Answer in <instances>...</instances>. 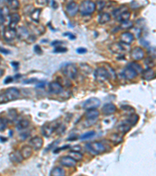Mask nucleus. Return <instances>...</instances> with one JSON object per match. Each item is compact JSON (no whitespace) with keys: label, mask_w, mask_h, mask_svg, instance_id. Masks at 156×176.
Listing matches in <instances>:
<instances>
[{"label":"nucleus","mask_w":156,"mask_h":176,"mask_svg":"<svg viewBox=\"0 0 156 176\" xmlns=\"http://www.w3.org/2000/svg\"><path fill=\"white\" fill-rule=\"evenodd\" d=\"M155 71L152 68H147L142 71V78L145 81H151L155 78Z\"/></svg>","instance_id":"19"},{"label":"nucleus","mask_w":156,"mask_h":176,"mask_svg":"<svg viewBox=\"0 0 156 176\" xmlns=\"http://www.w3.org/2000/svg\"><path fill=\"white\" fill-rule=\"evenodd\" d=\"M62 43H63V42H60V41H55V42H53L52 43V45L54 46H57V47H58V46H60V44H62Z\"/></svg>","instance_id":"56"},{"label":"nucleus","mask_w":156,"mask_h":176,"mask_svg":"<svg viewBox=\"0 0 156 176\" xmlns=\"http://www.w3.org/2000/svg\"><path fill=\"white\" fill-rule=\"evenodd\" d=\"M110 20H111V16L109 13L106 12H102L98 16V23L101 24L108 23L109 21H110Z\"/></svg>","instance_id":"23"},{"label":"nucleus","mask_w":156,"mask_h":176,"mask_svg":"<svg viewBox=\"0 0 156 176\" xmlns=\"http://www.w3.org/2000/svg\"><path fill=\"white\" fill-rule=\"evenodd\" d=\"M34 50L36 53H38V54H41V53H42V49L41 48L40 46H38V45H36L34 46Z\"/></svg>","instance_id":"47"},{"label":"nucleus","mask_w":156,"mask_h":176,"mask_svg":"<svg viewBox=\"0 0 156 176\" xmlns=\"http://www.w3.org/2000/svg\"><path fill=\"white\" fill-rule=\"evenodd\" d=\"M9 159L11 160V161L13 162V163H21L23 161V157H22L21 153L19 151H17V152H13V153H10L9 155Z\"/></svg>","instance_id":"22"},{"label":"nucleus","mask_w":156,"mask_h":176,"mask_svg":"<svg viewBox=\"0 0 156 176\" xmlns=\"http://www.w3.org/2000/svg\"><path fill=\"white\" fill-rule=\"evenodd\" d=\"M87 49L85 48H79L77 49V53H79V54H84V53H86L87 52Z\"/></svg>","instance_id":"50"},{"label":"nucleus","mask_w":156,"mask_h":176,"mask_svg":"<svg viewBox=\"0 0 156 176\" xmlns=\"http://www.w3.org/2000/svg\"><path fill=\"white\" fill-rule=\"evenodd\" d=\"M130 57L131 58L133 59L136 61L143 60L144 58V51L141 47H138V46L137 47H134L130 51Z\"/></svg>","instance_id":"8"},{"label":"nucleus","mask_w":156,"mask_h":176,"mask_svg":"<svg viewBox=\"0 0 156 176\" xmlns=\"http://www.w3.org/2000/svg\"><path fill=\"white\" fill-rule=\"evenodd\" d=\"M109 49L112 53H115V54H121L122 52L125 51L123 46L120 43H112L109 46Z\"/></svg>","instance_id":"18"},{"label":"nucleus","mask_w":156,"mask_h":176,"mask_svg":"<svg viewBox=\"0 0 156 176\" xmlns=\"http://www.w3.org/2000/svg\"><path fill=\"white\" fill-rule=\"evenodd\" d=\"M17 35L19 37L20 39L25 40L29 37L30 34L28 30L25 27H20L17 30Z\"/></svg>","instance_id":"20"},{"label":"nucleus","mask_w":156,"mask_h":176,"mask_svg":"<svg viewBox=\"0 0 156 176\" xmlns=\"http://www.w3.org/2000/svg\"><path fill=\"white\" fill-rule=\"evenodd\" d=\"M69 146H66V147H62V148H60V149H57L55 151V153H57L58 151L59 150H61V149H67V148H69Z\"/></svg>","instance_id":"59"},{"label":"nucleus","mask_w":156,"mask_h":176,"mask_svg":"<svg viewBox=\"0 0 156 176\" xmlns=\"http://www.w3.org/2000/svg\"><path fill=\"white\" fill-rule=\"evenodd\" d=\"M3 74H4V70L0 69V78H2Z\"/></svg>","instance_id":"60"},{"label":"nucleus","mask_w":156,"mask_h":176,"mask_svg":"<svg viewBox=\"0 0 156 176\" xmlns=\"http://www.w3.org/2000/svg\"><path fill=\"white\" fill-rule=\"evenodd\" d=\"M37 4L42 7V6H45L46 4H48V2L47 1H37Z\"/></svg>","instance_id":"51"},{"label":"nucleus","mask_w":156,"mask_h":176,"mask_svg":"<svg viewBox=\"0 0 156 176\" xmlns=\"http://www.w3.org/2000/svg\"><path fill=\"white\" fill-rule=\"evenodd\" d=\"M122 75L127 80H132L137 76V74L130 67H127L122 72Z\"/></svg>","instance_id":"17"},{"label":"nucleus","mask_w":156,"mask_h":176,"mask_svg":"<svg viewBox=\"0 0 156 176\" xmlns=\"http://www.w3.org/2000/svg\"><path fill=\"white\" fill-rule=\"evenodd\" d=\"M155 60V59H154ZM153 60V58L152 57H147V58L144 60V64L147 66L148 68H152V67L155 66V60Z\"/></svg>","instance_id":"38"},{"label":"nucleus","mask_w":156,"mask_h":176,"mask_svg":"<svg viewBox=\"0 0 156 176\" xmlns=\"http://www.w3.org/2000/svg\"><path fill=\"white\" fill-rule=\"evenodd\" d=\"M37 81V79H34V78H31V79H28V80H25L23 83L24 84H30V83H33V82H35Z\"/></svg>","instance_id":"52"},{"label":"nucleus","mask_w":156,"mask_h":176,"mask_svg":"<svg viewBox=\"0 0 156 176\" xmlns=\"http://www.w3.org/2000/svg\"><path fill=\"white\" fill-rule=\"evenodd\" d=\"M109 139L112 141L114 144H120L122 141V137L121 136L120 134H117V133H114L112 134L111 136L109 137Z\"/></svg>","instance_id":"32"},{"label":"nucleus","mask_w":156,"mask_h":176,"mask_svg":"<svg viewBox=\"0 0 156 176\" xmlns=\"http://www.w3.org/2000/svg\"><path fill=\"white\" fill-rule=\"evenodd\" d=\"M41 13H42V10L41 9H34L31 13H30L31 14V18L32 21H34V22L38 23L39 20H40Z\"/></svg>","instance_id":"26"},{"label":"nucleus","mask_w":156,"mask_h":176,"mask_svg":"<svg viewBox=\"0 0 156 176\" xmlns=\"http://www.w3.org/2000/svg\"><path fill=\"white\" fill-rule=\"evenodd\" d=\"M80 146H76V147H72V151H78L79 152V150H80Z\"/></svg>","instance_id":"57"},{"label":"nucleus","mask_w":156,"mask_h":176,"mask_svg":"<svg viewBox=\"0 0 156 176\" xmlns=\"http://www.w3.org/2000/svg\"><path fill=\"white\" fill-rule=\"evenodd\" d=\"M131 126L130 124H128L127 123H123V124H121L118 126L117 128V130L119 132L122 133V134H126L130 130Z\"/></svg>","instance_id":"30"},{"label":"nucleus","mask_w":156,"mask_h":176,"mask_svg":"<svg viewBox=\"0 0 156 176\" xmlns=\"http://www.w3.org/2000/svg\"><path fill=\"white\" fill-rule=\"evenodd\" d=\"M30 28L31 29V31L34 33H36L37 35H42L45 32V28H44V26L42 25H34V24H29Z\"/></svg>","instance_id":"24"},{"label":"nucleus","mask_w":156,"mask_h":176,"mask_svg":"<svg viewBox=\"0 0 156 176\" xmlns=\"http://www.w3.org/2000/svg\"><path fill=\"white\" fill-rule=\"evenodd\" d=\"M7 100L6 99V96H5L4 93H1L0 94V103H7Z\"/></svg>","instance_id":"49"},{"label":"nucleus","mask_w":156,"mask_h":176,"mask_svg":"<svg viewBox=\"0 0 156 176\" xmlns=\"http://www.w3.org/2000/svg\"><path fill=\"white\" fill-rule=\"evenodd\" d=\"M79 10V6L77 2H70L66 7V12L70 17H74Z\"/></svg>","instance_id":"9"},{"label":"nucleus","mask_w":156,"mask_h":176,"mask_svg":"<svg viewBox=\"0 0 156 176\" xmlns=\"http://www.w3.org/2000/svg\"><path fill=\"white\" fill-rule=\"evenodd\" d=\"M96 10V5L95 2L92 1H84L81 2V4L79 7V11L82 16H90L93 14Z\"/></svg>","instance_id":"1"},{"label":"nucleus","mask_w":156,"mask_h":176,"mask_svg":"<svg viewBox=\"0 0 156 176\" xmlns=\"http://www.w3.org/2000/svg\"><path fill=\"white\" fill-rule=\"evenodd\" d=\"M148 54L150 55V57H152V58L153 59L155 58V47H152L151 49H149V50H148Z\"/></svg>","instance_id":"46"},{"label":"nucleus","mask_w":156,"mask_h":176,"mask_svg":"<svg viewBox=\"0 0 156 176\" xmlns=\"http://www.w3.org/2000/svg\"><path fill=\"white\" fill-rule=\"evenodd\" d=\"M102 113L105 114V115H111V114H113L116 111V105L113 104V103H106L103 106L102 109H101Z\"/></svg>","instance_id":"15"},{"label":"nucleus","mask_w":156,"mask_h":176,"mask_svg":"<svg viewBox=\"0 0 156 176\" xmlns=\"http://www.w3.org/2000/svg\"><path fill=\"white\" fill-rule=\"evenodd\" d=\"M30 135V132H22L21 134L20 135V139L22 141L26 140L27 138L29 137Z\"/></svg>","instance_id":"45"},{"label":"nucleus","mask_w":156,"mask_h":176,"mask_svg":"<svg viewBox=\"0 0 156 176\" xmlns=\"http://www.w3.org/2000/svg\"><path fill=\"white\" fill-rule=\"evenodd\" d=\"M7 121L4 118H0V131H4L7 128Z\"/></svg>","instance_id":"41"},{"label":"nucleus","mask_w":156,"mask_h":176,"mask_svg":"<svg viewBox=\"0 0 156 176\" xmlns=\"http://www.w3.org/2000/svg\"><path fill=\"white\" fill-rule=\"evenodd\" d=\"M17 36V30L12 27H7L3 31V38L7 41L13 40Z\"/></svg>","instance_id":"10"},{"label":"nucleus","mask_w":156,"mask_h":176,"mask_svg":"<svg viewBox=\"0 0 156 176\" xmlns=\"http://www.w3.org/2000/svg\"><path fill=\"white\" fill-rule=\"evenodd\" d=\"M127 67L131 68L132 70H133L137 74L140 73H142V71H143V68H142V67L140 65L139 63H137V62H131V63H130L128 65H127Z\"/></svg>","instance_id":"28"},{"label":"nucleus","mask_w":156,"mask_h":176,"mask_svg":"<svg viewBox=\"0 0 156 176\" xmlns=\"http://www.w3.org/2000/svg\"><path fill=\"white\" fill-rule=\"evenodd\" d=\"M9 23L8 27L15 28V26L17 25L20 21V16L19 13H13L9 15Z\"/></svg>","instance_id":"16"},{"label":"nucleus","mask_w":156,"mask_h":176,"mask_svg":"<svg viewBox=\"0 0 156 176\" xmlns=\"http://www.w3.org/2000/svg\"><path fill=\"white\" fill-rule=\"evenodd\" d=\"M4 22H5L4 13H3V11H2V9H0V24H2Z\"/></svg>","instance_id":"48"},{"label":"nucleus","mask_w":156,"mask_h":176,"mask_svg":"<svg viewBox=\"0 0 156 176\" xmlns=\"http://www.w3.org/2000/svg\"><path fill=\"white\" fill-rule=\"evenodd\" d=\"M59 124H57L56 122H51L49 124H44L42 128V132L44 136L49 137L52 134L54 131L56 130V128H59Z\"/></svg>","instance_id":"6"},{"label":"nucleus","mask_w":156,"mask_h":176,"mask_svg":"<svg viewBox=\"0 0 156 176\" xmlns=\"http://www.w3.org/2000/svg\"><path fill=\"white\" fill-rule=\"evenodd\" d=\"M98 119H87L85 122V124L86 127H90V126L95 124L97 122Z\"/></svg>","instance_id":"42"},{"label":"nucleus","mask_w":156,"mask_h":176,"mask_svg":"<svg viewBox=\"0 0 156 176\" xmlns=\"http://www.w3.org/2000/svg\"><path fill=\"white\" fill-rule=\"evenodd\" d=\"M95 5H96V8H97L98 10L101 11L106 7V2L105 1H98V2H97V3H95Z\"/></svg>","instance_id":"40"},{"label":"nucleus","mask_w":156,"mask_h":176,"mask_svg":"<svg viewBox=\"0 0 156 176\" xmlns=\"http://www.w3.org/2000/svg\"><path fill=\"white\" fill-rule=\"evenodd\" d=\"M132 27H133V23L130 21L122 22L120 24V27L122 29H130Z\"/></svg>","instance_id":"39"},{"label":"nucleus","mask_w":156,"mask_h":176,"mask_svg":"<svg viewBox=\"0 0 156 176\" xmlns=\"http://www.w3.org/2000/svg\"><path fill=\"white\" fill-rule=\"evenodd\" d=\"M36 40H37V38H36V36L34 35H30L29 37L26 39V42L29 43V44H32V43H34L35 42Z\"/></svg>","instance_id":"43"},{"label":"nucleus","mask_w":156,"mask_h":176,"mask_svg":"<svg viewBox=\"0 0 156 176\" xmlns=\"http://www.w3.org/2000/svg\"><path fill=\"white\" fill-rule=\"evenodd\" d=\"M50 176H65V171L60 167H55L51 171Z\"/></svg>","instance_id":"29"},{"label":"nucleus","mask_w":156,"mask_h":176,"mask_svg":"<svg viewBox=\"0 0 156 176\" xmlns=\"http://www.w3.org/2000/svg\"><path fill=\"white\" fill-rule=\"evenodd\" d=\"M134 39V36L130 32H123L121 34L120 40L121 42L125 45H130L133 42Z\"/></svg>","instance_id":"14"},{"label":"nucleus","mask_w":156,"mask_h":176,"mask_svg":"<svg viewBox=\"0 0 156 176\" xmlns=\"http://www.w3.org/2000/svg\"><path fill=\"white\" fill-rule=\"evenodd\" d=\"M67 52V49L65 48V47H62V46H58L54 49V52L55 53H59V52Z\"/></svg>","instance_id":"44"},{"label":"nucleus","mask_w":156,"mask_h":176,"mask_svg":"<svg viewBox=\"0 0 156 176\" xmlns=\"http://www.w3.org/2000/svg\"><path fill=\"white\" fill-rule=\"evenodd\" d=\"M80 68L83 72H85L86 74H90L92 72V68L87 63H80Z\"/></svg>","instance_id":"36"},{"label":"nucleus","mask_w":156,"mask_h":176,"mask_svg":"<svg viewBox=\"0 0 156 176\" xmlns=\"http://www.w3.org/2000/svg\"><path fill=\"white\" fill-rule=\"evenodd\" d=\"M29 124L30 122L28 120H21V121L18 123V124H17V128L20 129V130H23V129H25V128H28V126H29Z\"/></svg>","instance_id":"34"},{"label":"nucleus","mask_w":156,"mask_h":176,"mask_svg":"<svg viewBox=\"0 0 156 176\" xmlns=\"http://www.w3.org/2000/svg\"><path fill=\"white\" fill-rule=\"evenodd\" d=\"M109 78V74L108 72V70H106L105 67H100L95 70V78L97 82L102 83V82H106V80Z\"/></svg>","instance_id":"4"},{"label":"nucleus","mask_w":156,"mask_h":176,"mask_svg":"<svg viewBox=\"0 0 156 176\" xmlns=\"http://www.w3.org/2000/svg\"><path fill=\"white\" fill-rule=\"evenodd\" d=\"M3 93H4L5 96H6L7 102L17 99L20 97V91L18 90V88H13V87L7 88Z\"/></svg>","instance_id":"7"},{"label":"nucleus","mask_w":156,"mask_h":176,"mask_svg":"<svg viewBox=\"0 0 156 176\" xmlns=\"http://www.w3.org/2000/svg\"><path fill=\"white\" fill-rule=\"evenodd\" d=\"M12 82H13V78L12 77H7L4 81L5 84H8V83H10Z\"/></svg>","instance_id":"54"},{"label":"nucleus","mask_w":156,"mask_h":176,"mask_svg":"<svg viewBox=\"0 0 156 176\" xmlns=\"http://www.w3.org/2000/svg\"><path fill=\"white\" fill-rule=\"evenodd\" d=\"M63 35L64 36H70V39H75V38H76V36L75 35H73V34H71V33H66V34H63Z\"/></svg>","instance_id":"55"},{"label":"nucleus","mask_w":156,"mask_h":176,"mask_svg":"<svg viewBox=\"0 0 156 176\" xmlns=\"http://www.w3.org/2000/svg\"><path fill=\"white\" fill-rule=\"evenodd\" d=\"M70 157L75 161H80L83 159V154L78 151H71L70 152Z\"/></svg>","instance_id":"33"},{"label":"nucleus","mask_w":156,"mask_h":176,"mask_svg":"<svg viewBox=\"0 0 156 176\" xmlns=\"http://www.w3.org/2000/svg\"><path fill=\"white\" fill-rule=\"evenodd\" d=\"M131 16L130 12H129L128 10L123 11L122 13H121L119 15L118 17H117V21H120V22H125V21H127L130 20Z\"/></svg>","instance_id":"27"},{"label":"nucleus","mask_w":156,"mask_h":176,"mask_svg":"<svg viewBox=\"0 0 156 176\" xmlns=\"http://www.w3.org/2000/svg\"><path fill=\"white\" fill-rule=\"evenodd\" d=\"M0 62H1V59H0Z\"/></svg>","instance_id":"61"},{"label":"nucleus","mask_w":156,"mask_h":176,"mask_svg":"<svg viewBox=\"0 0 156 176\" xmlns=\"http://www.w3.org/2000/svg\"><path fill=\"white\" fill-rule=\"evenodd\" d=\"M86 149L92 155H99L106 151V147L101 142H92L86 145Z\"/></svg>","instance_id":"2"},{"label":"nucleus","mask_w":156,"mask_h":176,"mask_svg":"<svg viewBox=\"0 0 156 176\" xmlns=\"http://www.w3.org/2000/svg\"><path fill=\"white\" fill-rule=\"evenodd\" d=\"M62 71L66 77H67L70 79H75L77 78V75L78 69L75 64L70 63L66 64L63 67Z\"/></svg>","instance_id":"3"},{"label":"nucleus","mask_w":156,"mask_h":176,"mask_svg":"<svg viewBox=\"0 0 156 176\" xmlns=\"http://www.w3.org/2000/svg\"><path fill=\"white\" fill-rule=\"evenodd\" d=\"M30 147H31L32 149H35V150H38L40 149L43 146L44 141L41 137L35 136L34 138H32L30 140Z\"/></svg>","instance_id":"11"},{"label":"nucleus","mask_w":156,"mask_h":176,"mask_svg":"<svg viewBox=\"0 0 156 176\" xmlns=\"http://www.w3.org/2000/svg\"><path fill=\"white\" fill-rule=\"evenodd\" d=\"M101 105V101L99 99L96 97H91V98L87 99L83 104V108L87 110H96L98 107H100Z\"/></svg>","instance_id":"5"},{"label":"nucleus","mask_w":156,"mask_h":176,"mask_svg":"<svg viewBox=\"0 0 156 176\" xmlns=\"http://www.w3.org/2000/svg\"><path fill=\"white\" fill-rule=\"evenodd\" d=\"M99 116V112L97 110H89L85 113L86 119H98Z\"/></svg>","instance_id":"25"},{"label":"nucleus","mask_w":156,"mask_h":176,"mask_svg":"<svg viewBox=\"0 0 156 176\" xmlns=\"http://www.w3.org/2000/svg\"><path fill=\"white\" fill-rule=\"evenodd\" d=\"M49 92L52 94H60L63 91V88L62 85L57 82H53L49 83Z\"/></svg>","instance_id":"13"},{"label":"nucleus","mask_w":156,"mask_h":176,"mask_svg":"<svg viewBox=\"0 0 156 176\" xmlns=\"http://www.w3.org/2000/svg\"><path fill=\"white\" fill-rule=\"evenodd\" d=\"M7 5L9 9L12 10H17L20 7V2L16 0H11V1H7Z\"/></svg>","instance_id":"35"},{"label":"nucleus","mask_w":156,"mask_h":176,"mask_svg":"<svg viewBox=\"0 0 156 176\" xmlns=\"http://www.w3.org/2000/svg\"><path fill=\"white\" fill-rule=\"evenodd\" d=\"M0 52L3 53V54H9V51L8 49H6L2 48V47H0Z\"/></svg>","instance_id":"53"},{"label":"nucleus","mask_w":156,"mask_h":176,"mask_svg":"<svg viewBox=\"0 0 156 176\" xmlns=\"http://www.w3.org/2000/svg\"><path fill=\"white\" fill-rule=\"evenodd\" d=\"M21 153L23 159H28L29 157H31L33 153V149L30 146H24L22 147L21 150L20 151Z\"/></svg>","instance_id":"21"},{"label":"nucleus","mask_w":156,"mask_h":176,"mask_svg":"<svg viewBox=\"0 0 156 176\" xmlns=\"http://www.w3.org/2000/svg\"><path fill=\"white\" fill-rule=\"evenodd\" d=\"M95 132L94 131H91V132H87L85 134H83L82 135H80V139L81 140H86V139H88V138H91L92 137L95 136Z\"/></svg>","instance_id":"37"},{"label":"nucleus","mask_w":156,"mask_h":176,"mask_svg":"<svg viewBox=\"0 0 156 176\" xmlns=\"http://www.w3.org/2000/svg\"><path fill=\"white\" fill-rule=\"evenodd\" d=\"M59 163H61L62 165L67 167V168H74L77 164V161H75L73 158L70 156H65V157H62L59 159Z\"/></svg>","instance_id":"12"},{"label":"nucleus","mask_w":156,"mask_h":176,"mask_svg":"<svg viewBox=\"0 0 156 176\" xmlns=\"http://www.w3.org/2000/svg\"><path fill=\"white\" fill-rule=\"evenodd\" d=\"M44 85H45V83H44V82H41L40 84L36 86V88H44Z\"/></svg>","instance_id":"58"},{"label":"nucleus","mask_w":156,"mask_h":176,"mask_svg":"<svg viewBox=\"0 0 156 176\" xmlns=\"http://www.w3.org/2000/svg\"><path fill=\"white\" fill-rule=\"evenodd\" d=\"M138 120H139L138 115H137L136 113H133V114H131V115H130L128 117L127 123L128 124H130V126L135 125V124L137 123V122H138Z\"/></svg>","instance_id":"31"}]
</instances>
